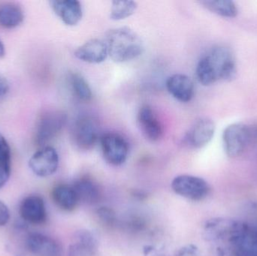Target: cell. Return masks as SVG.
<instances>
[{
    "label": "cell",
    "mask_w": 257,
    "mask_h": 256,
    "mask_svg": "<svg viewBox=\"0 0 257 256\" xmlns=\"http://www.w3.org/2000/svg\"><path fill=\"white\" fill-rule=\"evenodd\" d=\"M200 3L210 12L223 18H235L238 15V8L230 0H205Z\"/></svg>",
    "instance_id": "cell-22"
},
{
    "label": "cell",
    "mask_w": 257,
    "mask_h": 256,
    "mask_svg": "<svg viewBox=\"0 0 257 256\" xmlns=\"http://www.w3.org/2000/svg\"><path fill=\"white\" fill-rule=\"evenodd\" d=\"M19 213L25 222L33 225L43 224L47 219L45 202L39 195H30L24 198L20 205Z\"/></svg>",
    "instance_id": "cell-12"
},
{
    "label": "cell",
    "mask_w": 257,
    "mask_h": 256,
    "mask_svg": "<svg viewBox=\"0 0 257 256\" xmlns=\"http://www.w3.org/2000/svg\"><path fill=\"white\" fill-rule=\"evenodd\" d=\"M204 57L214 71L217 81H231L237 75V66L232 51L224 46L211 48Z\"/></svg>",
    "instance_id": "cell-2"
},
{
    "label": "cell",
    "mask_w": 257,
    "mask_h": 256,
    "mask_svg": "<svg viewBox=\"0 0 257 256\" xmlns=\"http://www.w3.org/2000/svg\"><path fill=\"white\" fill-rule=\"evenodd\" d=\"M10 219V212L6 204L0 200V226H4Z\"/></svg>",
    "instance_id": "cell-29"
},
{
    "label": "cell",
    "mask_w": 257,
    "mask_h": 256,
    "mask_svg": "<svg viewBox=\"0 0 257 256\" xmlns=\"http://www.w3.org/2000/svg\"><path fill=\"white\" fill-rule=\"evenodd\" d=\"M10 174L11 171L0 165V190L4 187L5 185L7 183L9 177H10Z\"/></svg>",
    "instance_id": "cell-30"
},
{
    "label": "cell",
    "mask_w": 257,
    "mask_h": 256,
    "mask_svg": "<svg viewBox=\"0 0 257 256\" xmlns=\"http://www.w3.org/2000/svg\"><path fill=\"white\" fill-rule=\"evenodd\" d=\"M75 55L81 61L98 64L106 60L108 56V48L104 41L97 39H90L77 48Z\"/></svg>",
    "instance_id": "cell-18"
},
{
    "label": "cell",
    "mask_w": 257,
    "mask_h": 256,
    "mask_svg": "<svg viewBox=\"0 0 257 256\" xmlns=\"http://www.w3.org/2000/svg\"><path fill=\"white\" fill-rule=\"evenodd\" d=\"M0 165L11 171L12 153L10 146L0 132Z\"/></svg>",
    "instance_id": "cell-26"
},
{
    "label": "cell",
    "mask_w": 257,
    "mask_h": 256,
    "mask_svg": "<svg viewBox=\"0 0 257 256\" xmlns=\"http://www.w3.org/2000/svg\"><path fill=\"white\" fill-rule=\"evenodd\" d=\"M51 197L56 205L64 211H73L79 203L75 189L69 185L59 184L54 186L51 191Z\"/></svg>",
    "instance_id": "cell-19"
},
{
    "label": "cell",
    "mask_w": 257,
    "mask_h": 256,
    "mask_svg": "<svg viewBox=\"0 0 257 256\" xmlns=\"http://www.w3.org/2000/svg\"><path fill=\"white\" fill-rule=\"evenodd\" d=\"M100 146L104 159L110 165H123L128 158L127 141L120 134L108 132L100 137Z\"/></svg>",
    "instance_id": "cell-4"
},
{
    "label": "cell",
    "mask_w": 257,
    "mask_h": 256,
    "mask_svg": "<svg viewBox=\"0 0 257 256\" xmlns=\"http://www.w3.org/2000/svg\"><path fill=\"white\" fill-rule=\"evenodd\" d=\"M108 56L115 63L130 61L142 55L145 46L140 36L128 27L110 30L105 36Z\"/></svg>",
    "instance_id": "cell-1"
},
{
    "label": "cell",
    "mask_w": 257,
    "mask_h": 256,
    "mask_svg": "<svg viewBox=\"0 0 257 256\" xmlns=\"http://www.w3.org/2000/svg\"><path fill=\"white\" fill-rule=\"evenodd\" d=\"M168 92L177 100L189 102L194 96L195 87L190 77L183 74H175L166 80Z\"/></svg>",
    "instance_id": "cell-17"
},
{
    "label": "cell",
    "mask_w": 257,
    "mask_h": 256,
    "mask_svg": "<svg viewBox=\"0 0 257 256\" xmlns=\"http://www.w3.org/2000/svg\"><path fill=\"white\" fill-rule=\"evenodd\" d=\"M72 187L76 192L79 202L81 201L85 204H94L100 200V188L91 179L82 177L76 180Z\"/></svg>",
    "instance_id": "cell-20"
},
{
    "label": "cell",
    "mask_w": 257,
    "mask_h": 256,
    "mask_svg": "<svg viewBox=\"0 0 257 256\" xmlns=\"http://www.w3.org/2000/svg\"><path fill=\"white\" fill-rule=\"evenodd\" d=\"M235 256H257V232L244 223L229 240Z\"/></svg>",
    "instance_id": "cell-16"
},
{
    "label": "cell",
    "mask_w": 257,
    "mask_h": 256,
    "mask_svg": "<svg viewBox=\"0 0 257 256\" xmlns=\"http://www.w3.org/2000/svg\"><path fill=\"white\" fill-rule=\"evenodd\" d=\"M171 186L177 195L194 201L205 199L211 189L206 180L190 174L177 176L172 180Z\"/></svg>",
    "instance_id": "cell-3"
},
{
    "label": "cell",
    "mask_w": 257,
    "mask_h": 256,
    "mask_svg": "<svg viewBox=\"0 0 257 256\" xmlns=\"http://www.w3.org/2000/svg\"><path fill=\"white\" fill-rule=\"evenodd\" d=\"M69 86L75 97L83 102H89L92 99L91 88L85 78L78 72H72L68 78Z\"/></svg>",
    "instance_id": "cell-23"
},
{
    "label": "cell",
    "mask_w": 257,
    "mask_h": 256,
    "mask_svg": "<svg viewBox=\"0 0 257 256\" xmlns=\"http://www.w3.org/2000/svg\"><path fill=\"white\" fill-rule=\"evenodd\" d=\"M98 248L99 241L94 233L87 229L79 230L69 246V256H95Z\"/></svg>",
    "instance_id": "cell-15"
},
{
    "label": "cell",
    "mask_w": 257,
    "mask_h": 256,
    "mask_svg": "<svg viewBox=\"0 0 257 256\" xmlns=\"http://www.w3.org/2000/svg\"></svg>",
    "instance_id": "cell-33"
},
{
    "label": "cell",
    "mask_w": 257,
    "mask_h": 256,
    "mask_svg": "<svg viewBox=\"0 0 257 256\" xmlns=\"http://www.w3.org/2000/svg\"><path fill=\"white\" fill-rule=\"evenodd\" d=\"M99 222L104 226L111 227L115 225L117 222V215L112 208L109 207H101L96 212Z\"/></svg>",
    "instance_id": "cell-25"
},
{
    "label": "cell",
    "mask_w": 257,
    "mask_h": 256,
    "mask_svg": "<svg viewBox=\"0 0 257 256\" xmlns=\"http://www.w3.org/2000/svg\"><path fill=\"white\" fill-rule=\"evenodd\" d=\"M26 246L35 256H61L62 247L52 237L41 233H31L26 239Z\"/></svg>",
    "instance_id": "cell-10"
},
{
    "label": "cell",
    "mask_w": 257,
    "mask_h": 256,
    "mask_svg": "<svg viewBox=\"0 0 257 256\" xmlns=\"http://www.w3.org/2000/svg\"><path fill=\"white\" fill-rule=\"evenodd\" d=\"M137 123L144 136L152 142L158 141L163 135V126L153 108L148 105L141 107L138 112Z\"/></svg>",
    "instance_id": "cell-11"
},
{
    "label": "cell",
    "mask_w": 257,
    "mask_h": 256,
    "mask_svg": "<svg viewBox=\"0 0 257 256\" xmlns=\"http://www.w3.org/2000/svg\"><path fill=\"white\" fill-rule=\"evenodd\" d=\"M24 19V11L21 6L13 3L0 4V26L3 28H15L21 24Z\"/></svg>",
    "instance_id": "cell-21"
},
{
    "label": "cell",
    "mask_w": 257,
    "mask_h": 256,
    "mask_svg": "<svg viewBox=\"0 0 257 256\" xmlns=\"http://www.w3.org/2000/svg\"><path fill=\"white\" fill-rule=\"evenodd\" d=\"M175 256H201V253L196 245L188 244L178 249Z\"/></svg>",
    "instance_id": "cell-28"
},
{
    "label": "cell",
    "mask_w": 257,
    "mask_h": 256,
    "mask_svg": "<svg viewBox=\"0 0 257 256\" xmlns=\"http://www.w3.org/2000/svg\"><path fill=\"white\" fill-rule=\"evenodd\" d=\"M250 129L242 123L229 125L223 131V149L226 156L236 158L241 156L250 141Z\"/></svg>",
    "instance_id": "cell-6"
},
{
    "label": "cell",
    "mask_w": 257,
    "mask_h": 256,
    "mask_svg": "<svg viewBox=\"0 0 257 256\" xmlns=\"http://www.w3.org/2000/svg\"><path fill=\"white\" fill-rule=\"evenodd\" d=\"M5 54H6V48H5L3 41L0 39V58L4 57Z\"/></svg>",
    "instance_id": "cell-32"
},
{
    "label": "cell",
    "mask_w": 257,
    "mask_h": 256,
    "mask_svg": "<svg viewBox=\"0 0 257 256\" xmlns=\"http://www.w3.org/2000/svg\"><path fill=\"white\" fill-rule=\"evenodd\" d=\"M9 81L0 73V96H6L9 93Z\"/></svg>",
    "instance_id": "cell-31"
},
{
    "label": "cell",
    "mask_w": 257,
    "mask_h": 256,
    "mask_svg": "<svg viewBox=\"0 0 257 256\" xmlns=\"http://www.w3.org/2000/svg\"><path fill=\"white\" fill-rule=\"evenodd\" d=\"M144 256H167L164 248L156 245H145L143 248Z\"/></svg>",
    "instance_id": "cell-27"
},
{
    "label": "cell",
    "mask_w": 257,
    "mask_h": 256,
    "mask_svg": "<svg viewBox=\"0 0 257 256\" xmlns=\"http://www.w3.org/2000/svg\"><path fill=\"white\" fill-rule=\"evenodd\" d=\"M244 223L226 217H217L205 222L202 231L203 239L208 242L229 240L241 229Z\"/></svg>",
    "instance_id": "cell-7"
},
{
    "label": "cell",
    "mask_w": 257,
    "mask_h": 256,
    "mask_svg": "<svg viewBox=\"0 0 257 256\" xmlns=\"http://www.w3.org/2000/svg\"><path fill=\"white\" fill-rule=\"evenodd\" d=\"M51 9L66 25L73 27L83 17L81 3L77 0H53L50 2Z\"/></svg>",
    "instance_id": "cell-14"
},
{
    "label": "cell",
    "mask_w": 257,
    "mask_h": 256,
    "mask_svg": "<svg viewBox=\"0 0 257 256\" xmlns=\"http://www.w3.org/2000/svg\"><path fill=\"white\" fill-rule=\"evenodd\" d=\"M67 117L61 111H48L41 117L36 132V141L44 145L55 138L66 125Z\"/></svg>",
    "instance_id": "cell-8"
},
{
    "label": "cell",
    "mask_w": 257,
    "mask_h": 256,
    "mask_svg": "<svg viewBox=\"0 0 257 256\" xmlns=\"http://www.w3.org/2000/svg\"><path fill=\"white\" fill-rule=\"evenodd\" d=\"M215 124L209 118L197 120L187 135V144L193 148L199 149L206 146L214 137Z\"/></svg>",
    "instance_id": "cell-13"
},
{
    "label": "cell",
    "mask_w": 257,
    "mask_h": 256,
    "mask_svg": "<svg viewBox=\"0 0 257 256\" xmlns=\"http://www.w3.org/2000/svg\"><path fill=\"white\" fill-rule=\"evenodd\" d=\"M74 144L81 150H89L94 147L99 137L97 120L90 116H84L77 120L72 129Z\"/></svg>",
    "instance_id": "cell-5"
},
{
    "label": "cell",
    "mask_w": 257,
    "mask_h": 256,
    "mask_svg": "<svg viewBox=\"0 0 257 256\" xmlns=\"http://www.w3.org/2000/svg\"><path fill=\"white\" fill-rule=\"evenodd\" d=\"M138 5L134 1L116 0L112 2L110 18L113 21H121L133 15L137 9Z\"/></svg>",
    "instance_id": "cell-24"
},
{
    "label": "cell",
    "mask_w": 257,
    "mask_h": 256,
    "mask_svg": "<svg viewBox=\"0 0 257 256\" xmlns=\"http://www.w3.org/2000/svg\"><path fill=\"white\" fill-rule=\"evenodd\" d=\"M60 159L58 153L50 146L42 147L36 151L29 161V167L38 177H47L58 169Z\"/></svg>",
    "instance_id": "cell-9"
}]
</instances>
